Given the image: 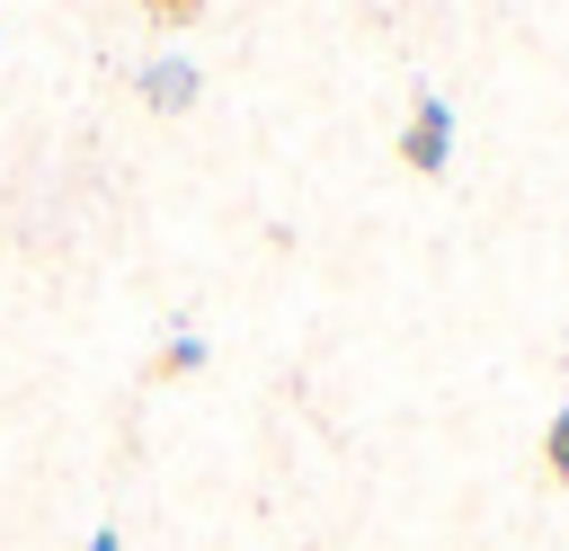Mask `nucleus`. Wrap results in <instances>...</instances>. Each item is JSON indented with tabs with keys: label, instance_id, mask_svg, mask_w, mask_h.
Listing matches in <instances>:
<instances>
[{
	"label": "nucleus",
	"instance_id": "1",
	"mask_svg": "<svg viewBox=\"0 0 569 551\" xmlns=\"http://www.w3.org/2000/svg\"><path fill=\"white\" fill-rule=\"evenodd\" d=\"M400 160H409L418 178H436V169L453 160V107H445V98H418V107H409V133H400Z\"/></svg>",
	"mask_w": 569,
	"mask_h": 551
},
{
	"label": "nucleus",
	"instance_id": "2",
	"mask_svg": "<svg viewBox=\"0 0 569 551\" xmlns=\"http://www.w3.org/2000/svg\"><path fill=\"white\" fill-rule=\"evenodd\" d=\"M142 98H151V107H196V71H187V62H151V71H142Z\"/></svg>",
	"mask_w": 569,
	"mask_h": 551
},
{
	"label": "nucleus",
	"instance_id": "3",
	"mask_svg": "<svg viewBox=\"0 0 569 551\" xmlns=\"http://www.w3.org/2000/svg\"><path fill=\"white\" fill-rule=\"evenodd\" d=\"M196 364H204V347H196V338H169V347H160V364H151V373H160V382H169V373H196Z\"/></svg>",
	"mask_w": 569,
	"mask_h": 551
},
{
	"label": "nucleus",
	"instance_id": "4",
	"mask_svg": "<svg viewBox=\"0 0 569 551\" xmlns=\"http://www.w3.org/2000/svg\"><path fill=\"white\" fill-rule=\"evenodd\" d=\"M542 471H551V480H569V409H560V418H551V435H542Z\"/></svg>",
	"mask_w": 569,
	"mask_h": 551
},
{
	"label": "nucleus",
	"instance_id": "5",
	"mask_svg": "<svg viewBox=\"0 0 569 551\" xmlns=\"http://www.w3.org/2000/svg\"><path fill=\"white\" fill-rule=\"evenodd\" d=\"M160 27H187V18H204V0H142Z\"/></svg>",
	"mask_w": 569,
	"mask_h": 551
},
{
	"label": "nucleus",
	"instance_id": "6",
	"mask_svg": "<svg viewBox=\"0 0 569 551\" xmlns=\"http://www.w3.org/2000/svg\"><path fill=\"white\" fill-rule=\"evenodd\" d=\"M89 551H116V533H98V542H89Z\"/></svg>",
	"mask_w": 569,
	"mask_h": 551
}]
</instances>
